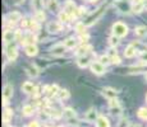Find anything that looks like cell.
Masks as SVG:
<instances>
[{
  "label": "cell",
  "mask_w": 147,
  "mask_h": 127,
  "mask_svg": "<svg viewBox=\"0 0 147 127\" xmlns=\"http://www.w3.org/2000/svg\"><path fill=\"white\" fill-rule=\"evenodd\" d=\"M106 8H107V5H106V4H102L100 8H97V10H95V12L92 13L91 15L87 17V19L83 22L84 25H86V27H90V25H92V24L95 23V22H97L98 19H100L101 17H102V14L105 13Z\"/></svg>",
  "instance_id": "obj_1"
},
{
  "label": "cell",
  "mask_w": 147,
  "mask_h": 127,
  "mask_svg": "<svg viewBox=\"0 0 147 127\" xmlns=\"http://www.w3.org/2000/svg\"><path fill=\"white\" fill-rule=\"evenodd\" d=\"M5 55H7L9 61H14L17 59V56H18V50H17V46L13 42L5 45Z\"/></svg>",
  "instance_id": "obj_2"
},
{
  "label": "cell",
  "mask_w": 147,
  "mask_h": 127,
  "mask_svg": "<svg viewBox=\"0 0 147 127\" xmlns=\"http://www.w3.org/2000/svg\"><path fill=\"white\" fill-rule=\"evenodd\" d=\"M113 32H114V36H117V37H124L128 33V27L121 22H118V23L113 25Z\"/></svg>",
  "instance_id": "obj_3"
},
{
  "label": "cell",
  "mask_w": 147,
  "mask_h": 127,
  "mask_svg": "<svg viewBox=\"0 0 147 127\" xmlns=\"http://www.w3.org/2000/svg\"><path fill=\"white\" fill-rule=\"evenodd\" d=\"M12 97H13V85L10 83H7L4 85V89H3V104L7 106Z\"/></svg>",
  "instance_id": "obj_4"
},
{
  "label": "cell",
  "mask_w": 147,
  "mask_h": 127,
  "mask_svg": "<svg viewBox=\"0 0 147 127\" xmlns=\"http://www.w3.org/2000/svg\"><path fill=\"white\" fill-rule=\"evenodd\" d=\"M64 8H65V12L69 14L70 17L80 15V12H77V7H76L74 1H72V0H67L65 4H64Z\"/></svg>",
  "instance_id": "obj_5"
},
{
  "label": "cell",
  "mask_w": 147,
  "mask_h": 127,
  "mask_svg": "<svg viewBox=\"0 0 147 127\" xmlns=\"http://www.w3.org/2000/svg\"><path fill=\"white\" fill-rule=\"evenodd\" d=\"M91 71L94 72V74H96V75H102L104 72L106 71L105 65L101 64L100 61H94V63L91 64Z\"/></svg>",
  "instance_id": "obj_6"
},
{
  "label": "cell",
  "mask_w": 147,
  "mask_h": 127,
  "mask_svg": "<svg viewBox=\"0 0 147 127\" xmlns=\"http://www.w3.org/2000/svg\"><path fill=\"white\" fill-rule=\"evenodd\" d=\"M14 38H16V33H14L13 31H10V29L4 31V33H3V41H4L5 45H8V43H10V42H13Z\"/></svg>",
  "instance_id": "obj_7"
},
{
  "label": "cell",
  "mask_w": 147,
  "mask_h": 127,
  "mask_svg": "<svg viewBox=\"0 0 147 127\" xmlns=\"http://www.w3.org/2000/svg\"><path fill=\"white\" fill-rule=\"evenodd\" d=\"M61 23H59V22H50L49 24H47V31H49L50 33H59L61 31Z\"/></svg>",
  "instance_id": "obj_8"
},
{
  "label": "cell",
  "mask_w": 147,
  "mask_h": 127,
  "mask_svg": "<svg viewBox=\"0 0 147 127\" xmlns=\"http://www.w3.org/2000/svg\"><path fill=\"white\" fill-rule=\"evenodd\" d=\"M24 51H26V53L28 56H31V57H32V56H36L37 55V52H38V49H37V46H36V45H27L26 47H24Z\"/></svg>",
  "instance_id": "obj_9"
},
{
  "label": "cell",
  "mask_w": 147,
  "mask_h": 127,
  "mask_svg": "<svg viewBox=\"0 0 147 127\" xmlns=\"http://www.w3.org/2000/svg\"><path fill=\"white\" fill-rule=\"evenodd\" d=\"M12 117H13V111L10 108H5L4 112H3V122L5 125H8L10 122V120H12Z\"/></svg>",
  "instance_id": "obj_10"
},
{
  "label": "cell",
  "mask_w": 147,
  "mask_h": 127,
  "mask_svg": "<svg viewBox=\"0 0 147 127\" xmlns=\"http://www.w3.org/2000/svg\"><path fill=\"white\" fill-rule=\"evenodd\" d=\"M35 89L36 86L33 85L31 81H26V83L22 85V90H23L24 93H27V94H31V93H35Z\"/></svg>",
  "instance_id": "obj_11"
},
{
  "label": "cell",
  "mask_w": 147,
  "mask_h": 127,
  "mask_svg": "<svg viewBox=\"0 0 147 127\" xmlns=\"http://www.w3.org/2000/svg\"><path fill=\"white\" fill-rule=\"evenodd\" d=\"M136 52H137V49H136L134 45H129V46L125 49V51H124V56L128 57V59H131L136 55Z\"/></svg>",
  "instance_id": "obj_12"
},
{
  "label": "cell",
  "mask_w": 147,
  "mask_h": 127,
  "mask_svg": "<svg viewBox=\"0 0 147 127\" xmlns=\"http://www.w3.org/2000/svg\"><path fill=\"white\" fill-rule=\"evenodd\" d=\"M90 64V57L88 56H80L77 60V65L80 67H82V69H84L86 66H88Z\"/></svg>",
  "instance_id": "obj_13"
},
{
  "label": "cell",
  "mask_w": 147,
  "mask_h": 127,
  "mask_svg": "<svg viewBox=\"0 0 147 127\" xmlns=\"http://www.w3.org/2000/svg\"><path fill=\"white\" fill-rule=\"evenodd\" d=\"M96 126L97 127H110V123H109V120L104 116H100V117L96 120Z\"/></svg>",
  "instance_id": "obj_14"
},
{
  "label": "cell",
  "mask_w": 147,
  "mask_h": 127,
  "mask_svg": "<svg viewBox=\"0 0 147 127\" xmlns=\"http://www.w3.org/2000/svg\"><path fill=\"white\" fill-rule=\"evenodd\" d=\"M102 94L105 95L106 98H109V99H113V98L117 97L118 92L115 89H111V88H105V89L102 90Z\"/></svg>",
  "instance_id": "obj_15"
},
{
  "label": "cell",
  "mask_w": 147,
  "mask_h": 127,
  "mask_svg": "<svg viewBox=\"0 0 147 127\" xmlns=\"http://www.w3.org/2000/svg\"><path fill=\"white\" fill-rule=\"evenodd\" d=\"M65 49L67 47L64 45H56V46H54L51 49V53L53 55H63L65 52Z\"/></svg>",
  "instance_id": "obj_16"
},
{
  "label": "cell",
  "mask_w": 147,
  "mask_h": 127,
  "mask_svg": "<svg viewBox=\"0 0 147 127\" xmlns=\"http://www.w3.org/2000/svg\"><path fill=\"white\" fill-rule=\"evenodd\" d=\"M97 118H98V117H97V112H96L94 108L90 109V111L87 112V114H86V120L88 121V122H94V121L96 122V120H97Z\"/></svg>",
  "instance_id": "obj_17"
},
{
  "label": "cell",
  "mask_w": 147,
  "mask_h": 127,
  "mask_svg": "<svg viewBox=\"0 0 147 127\" xmlns=\"http://www.w3.org/2000/svg\"><path fill=\"white\" fill-rule=\"evenodd\" d=\"M47 9L51 10V12H56L59 9L58 0H47Z\"/></svg>",
  "instance_id": "obj_18"
},
{
  "label": "cell",
  "mask_w": 147,
  "mask_h": 127,
  "mask_svg": "<svg viewBox=\"0 0 147 127\" xmlns=\"http://www.w3.org/2000/svg\"><path fill=\"white\" fill-rule=\"evenodd\" d=\"M8 19H9L12 23H16V22L21 21V14H19L18 12H10L9 14H8Z\"/></svg>",
  "instance_id": "obj_19"
},
{
  "label": "cell",
  "mask_w": 147,
  "mask_h": 127,
  "mask_svg": "<svg viewBox=\"0 0 147 127\" xmlns=\"http://www.w3.org/2000/svg\"><path fill=\"white\" fill-rule=\"evenodd\" d=\"M27 74L30 76H32V78H36V76L38 75V69L35 65H30V66L27 67Z\"/></svg>",
  "instance_id": "obj_20"
},
{
  "label": "cell",
  "mask_w": 147,
  "mask_h": 127,
  "mask_svg": "<svg viewBox=\"0 0 147 127\" xmlns=\"http://www.w3.org/2000/svg\"><path fill=\"white\" fill-rule=\"evenodd\" d=\"M63 116L65 118H68V120H72V118H74L76 117V112L73 111L72 108H65L63 111Z\"/></svg>",
  "instance_id": "obj_21"
},
{
  "label": "cell",
  "mask_w": 147,
  "mask_h": 127,
  "mask_svg": "<svg viewBox=\"0 0 147 127\" xmlns=\"http://www.w3.org/2000/svg\"><path fill=\"white\" fill-rule=\"evenodd\" d=\"M134 33L138 36V37H145L147 35V28L146 27H137L134 29Z\"/></svg>",
  "instance_id": "obj_22"
},
{
  "label": "cell",
  "mask_w": 147,
  "mask_h": 127,
  "mask_svg": "<svg viewBox=\"0 0 147 127\" xmlns=\"http://www.w3.org/2000/svg\"><path fill=\"white\" fill-rule=\"evenodd\" d=\"M63 45L67 47V49H73V47H76V45H77V41H76L74 38H68L64 41Z\"/></svg>",
  "instance_id": "obj_23"
},
{
  "label": "cell",
  "mask_w": 147,
  "mask_h": 127,
  "mask_svg": "<svg viewBox=\"0 0 147 127\" xmlns=\"http://www.w3.org/2000/svg\"><path fill=\"white\" fill-rule=\"evenodd\" d=\"M90 50H91V46H88V45H84V46H81L80 49H78L77 53L80 56H84V53H87Z\"/></svg>",
  "instance_id": "obj_24"
},
{
  "label": "cell",
  "mask_w": 147,
  "mask_h": 127,
  "mask_svg": "<svg viewBox=\"0 0 147 127\" xmlns=\"http://www.w3.org/2000/svg\"><path fill=\"white\" fill-rule=\"evenodd\" d=\"M59 19L61 22H64V23H68L70 21V15L67 12H61V13H59Z\"/></svg>",
  "instance_id": "obj_25"
},
{
  "label": "cell",
  "mask_w": 147,
  "mask_h": 127,
  "mask_svg": "<svg viewBox=\"0 0 147 127\" xmlns=\"http://www.w3.org/2000/svg\"><path fill=\"white\" fill-rule=\"evenodd\" d=\"M145 9V4H133L132 5V10H133L134 13H141L142 10Z\"/></svg>",
  "instance_id": "obj_26"
},
{
  "label": "cell",
  "mask_w": 147,
  "mask_h": 127,
  "mask_svg": "<svg viewBox=\"0 0 147 127\" xmlns=\"http://www.w3.org/2000/svg\"><path fill=\"white\" fill-rule=\"evenodd\" d=\"M58 95H59V98H60L61 100H63V99H68V98H69V92H68L67 89H61V90H59Z\"/></svg>",
  "instance_id": "obj_27"
},
{
  "label": "cell",
  "mask_w": 147,
  "mask_h": 127,
  "mask_svg": "<svg viewBox=\"0 0 147 127\" xmlns=\"http://www.w3.org/2000/svg\"><path fill=\"white\" fill-rule=\"evenodd\" d=\"M22 112H23L24 116H31L33 113V107L32 106H24L23 109H22Z\"/></svg>",
  "instance_id": "obj_28"
},
{
  "label": "cell",
  "mask_w": 147,
  "mask_h": 127,
  "mask_svg": "<svg viewBox=\"0 0 147 127\" xmlns=\"http://www.w3.org/2000/svg\"><path fill=\"white\" fill-rule=\"evenodd\" d=\"M100 63L104 64V65L111 64V57H110V56H107V55H102V56L100 57Z\"/></svg>",
  "instance_id": "obj_29"
},
{
  "label": "cell",
  "mask_w": 147,
  "mask_h": 127,
  "mask_svg": "<svg viewBox=\"0 0 147 127\" xmlns=\"http://www.w3.org/2000/svg\"><path fill=\"white\" fill-rule=\"evenodd\" d=\"M137 114H138V117H140L141 120H147V109L146 108H140Z\"/></svg>",
  "instance_id": "obj_30"
},
{
  "label": "cell",
  "mask_w": 147,
  "mask_h": 127,
  "mask_svg": "<svg viewBox=\"0 0 147 127\" xmlns=\"http://www.w3.org/2000/svg\"><path fill=\"white\" fill-rule=\"evenodd\" d=\"M84 29H86V25H84V23H77V24H76V31H77L80 35H83Z\"/></svg>",
  "instance_id": "obj_31"
},
{
  "label": "cell",
  "mask_w": 147,
  "mask_h": 127,
  "mask_svg": "<svg viewBox=\"0 0 147 127\" xmlns=\"http://www.w3.org/2000/svg\"><path fill=\"white\" fill-rule=\"evenodd\" d=\"M35 19H36L37 22L44 21V19H45V14H44V12H42V10H37V12H36V14H35Z\"/></svg>",
  "instance_id": "obj_32"
},
{
  "label": "cell",
  "mask_w": 147,
  "mask_h": 127,
  "mask_svg": "<svg viewBox=\"0 0 147 127\" xmlns=\"http://www.w3.org/2000/svg\"><path fill=\"white\" fill-rule=\"evenodd\" d=\"M110 45L111 46H118V43H119V37H117V36H113V37H110Z\"/></svg>",
  "instance_id": "obj_33"
},
{
  "label": "cell",
  "mask_w": 147,
  "mask_h": 127,
  "mask_svg": "<svg viewBox=\"0 0 147 127\" xmlns=\"http://www.w3.org/2000/svg\"><path fill=\"white\" fill-rule=\"evenodd\" d=\"M30 27H31V29H32V31H37L38 28H40V25L37 24V21L35 19V21H31L30 22Z\"/></svg>",
  "instance_id": "obj_34"
},
{
  "label": "cell",
  "mask_w": 147,
  "mask_h": 127,
  "mask_svg": "<svg viewBox=\"0 0 147 127\" xmlns=\"http://www.w3.org/2000/svg\"><path fill=\"white\" fill-rule=\"evenodd\" d=\"M109 107H110V108H115V107H119V102L115 99V98H113V99H110V102H109Z\"/></svg>",
  "instance_id": "obj_35"
},
{
  "label": "cell",
  "mask_w": 147,
  "mask_h": 127,
  "mask_svg": "<svg viewBox=\"0 0 147 127\" xmlns=\"http://www.w3.org/2000/svg\"><path fill=\"white\" fill-rule=\"evenodd\" d=\"M32 3H33V5L37 8V10H40L41 7L44 5V1H42V0H32Z\"/></svg>",
  "instance_id": "obj_36"
},
{
  "label": "cell",
  "mask_w": 147,
  "mask_h": 127,
  "mask_svg": "<svg viewBox=\"0 0 147 127\" xmlns=\"http://www.w3.org/2000/svg\"><path fill=\"white\" fill-rule=\"evenodd\" d=\"M111 63H113V64H119V63H120V59L118 57V55L113 56V57H111Z\"/></svg>",
  "instance_id": "obj_37"
},
{
  "label": "cell",
  "mask_w": 147,
  "mask_h": 127,
  "mask_svg": "<svg viewBox=\"0 0 147 127\" xmlns=\"http://www.w3.org/2000/svg\"><path fill=\"white\" fill-rule=\"evenodd\" d=\"M142 61H145L147 64V51H145V52L142 53Z\"/></svg>",
  "instance_id": "obj_38"
},
{
  "label": "cell",
  "mask_w": 147,
  "mask_h": 127,
  "mask_svg": "<svg viewBox=\"0 0 147 127\" xmlns=\"http://www.w3.org/2000/svg\"><path fill=\"white\" fill-rule=\"evenodd\" d=\"M87 39H88V36H87V35H86V36H83V35L81 36V41H82V42H86Z\"/></svg>",
  "instance_id": "obj_39"
},
{
  "label": "cell",
  "mask_w": 147,
  "mask_h": 127,
  "mask_svg": "<svg viewBox=\"0 0 147 127\" xmlns=\"http://www.w3.org/2000/svg\"><path fill=\"white\" fill-rule=\"evenodd\" d=\"M30 127H38V123L36 122V121H33V122L30 123Z\"/></svg>",
  "instance_id": "obj_40"
},
{
  "label": "cell",
  "mask_w": 147,
  "mask_h": 127,
  "mask_svg": "<svg viewBox=\"0 0 147 127\" xmlns=\"http://www.w3.org/2000/svg\"><path fill=\"white\" fill-rule=\"evenodd\" d=\"M143 0H133V4H142Z\"/></svg>",
  "instance_id": "obj_41"
},
{
  "label": "cell",
  "mask_w": 147,
  "mask_h": 127,
  "mask_svg": "<svg viewBox=\"0 0 147 127\" xmlns=\"http://www.w3.org/2000/svg\"><path fill=\"white\" fill-rule=\"evenodd\" d=\"M27 24H28V22L26 19H23V21H22V25H23V27H27Z\"/></svg>",
  "instance_id": "obj_42"
},
{
  "label": "cell",
  "mask_w": 147,
  "mask_h": 127,
  "mask_svg": "<svg viewBox=\"0 0 147 127\" xmlns=\"http://www.w3.org/2000/svg\"><path fill=\"white\" fill-rule=\"evenodd\" d=\"M145 79H146V81H147V71H146V74H145Z\"/></svg>",
  "instance_id": "obj_43"
},
{
  "label": "cell",
  "mask_w": 147,
  "mask_h": 127,
  "mask_svg": "<svg viewBox=\"0 0 147 127\" xmlns=\"http://www.w3.org/2000/svg\"><path fill=\"white\" fill-rule=\"evenodd\" d=\"M145 9L147 10V1H146V4H145Z\"/></svg>",
  "instance_id": "obj_44"
},
{
  "label": "cell",
  "mask_w": 147,
  "mask_h": 127,
  "mask_svg": "<svg viewBox=\"0 0 147 127\" xmlns=\"http://www.w3.org/2000/svg\"><path fill=\"white\" fill-rule=\"evenodd\" d=\"M90 1H96V0H90Z\"/></svg>",
  "instance_id": "obj_45"
},
{
  "label": "cell",
  "mask_w": 147,
  "mask_h": 127,
  "mask_svg": "<svg viewBox=\"0 0 147 127\" xmlns=\"http://www.w3.org/2000/svg\"><path fill=\"white\" fill-rule=\"evenodd\" d=\"M146 100H147V95H146Z\"/></svg>",
  "instance_id": "obj_46"
},
{
  "label": "cell",
  "mask_w": 147,
  "mask_h": 127,
  "mask_svg": "<svg viewBox=\"0 0 147 127\" xmlns=\"http://www.w3.org/2000/svg\"><path fill=\"white\" fill-rule=\"evenodd\" d=\"M146 1H147V0H146Z\"/></svg>",
  "instance_id": "obj_47"
}]
</instances>
